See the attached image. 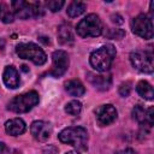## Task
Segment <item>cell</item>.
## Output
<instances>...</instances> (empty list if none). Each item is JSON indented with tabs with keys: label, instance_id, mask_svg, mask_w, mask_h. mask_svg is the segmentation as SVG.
Masks as SVG:
<instances>
[{
	"label": "cell",
	"instance_id": "1",
	"mask_svg": "<svg viewBox=\"0 0 154 154\" xmlns=\"http://www.w3.org/2000/svg\"><path fill=\"white\" fill-rule=\"evenodd\" d=\"M116 54L117 52L113 45H105L90 54V65L99 72H106L111 67Z\"/></svg>",
	"mask_w": 154,
	"mask_h": 154
},
{
	"label": "cell",
	"instance_id": "2",
	"mask_svg": "<svg viewBox=\"0 0 154 154\" xmlns=\"http://www.w3.org/2000/svg\"><path fill=\"white\" fill-rule=\"evenodd\" d=\"M58 138L60 142L71 144L78 150H85L88 148V131L82 126H69L59 132Z\"/></svg>",
	"mask_w": 154,
	"mask_h": 154
},
{
	"label": "cell",
	"instance_id": "3",
	"mask_svg": "<svg viewBox=\"0 0 154 154\" xmlns=\"http://www.w3.org/2000/svg\"><path fill=\"white\" fill-rule=\"evenodd\" d=\"M38 94L35 90H30L11 99L7 103V109L14 113H25L32 109L38 103Z\"/></svg>",
	"mask_w": 154,
	"mask_h": 154
},
{
	"label": "cell",
	"instance_id": "4",
	"mask_svg": "<svg viewBox=\"0 0 154 154\" xmlns=\"http://www.w3.org/2000/svg\"><path fill=\"white\" fill-rule=\"evenodd\" d=\"M102 22L95 13H90L84 17L76 26L77 35L81 37H96L102 34Z\"/></svg>",
	"mask_w": 154,
	"mask_h": 154
},
{
	"label": "cell",
	"instance_id": "5",
	"mask_svg": "<svg viewBox=\"0 0 154 154\" xmlns=\"http://www.w3.org/2000/svg\"><path fill=\"white\" fill-rule=\"evenodd\" d=\"M16 53L19 58L30 60L35 65H43L47 61V55L43 52V49L32 42L18 43L16 46Z\"/></svg>",
	"mask_w": 154,
	"mask_h": 154
},
{
	"label": "cell",
	"instance_id": "6",
	"mask_svg": "<svg viewBox=\"0 0 154 154\" xmlns=\"http://www.w3.org/2000/svg\"><path fill=\"white\" fill-rule=\"evenodd\" d=\"M11 7H12L14 16L22 19L37 18V17L43 16L45 13V10L41 2H26V1L18 0V1H12Z\"/></svg>",
	"mask_w": 154,
	"mask_h": 154
},
{
	"label": "cell",
	"instance_id": "7",
	"mask_svg": "<svg viewBox=\"0 0 154 154\" xmlns=\"http://www.w3.org/2000/svg\"><path fill=\"white\" fill-rule=\"evenodd\" d=\"M131 65L143 73H152L154 70L153 53L150 51H135L130 53Z\"/></svg>",
	"mask_w": 154,
	"mask_h": 154
},
{
	"label": "cell",
	"instance_id": "8",
	"mask_svg": "<svg viewBox=\"0 0 154 154\" xmlns=\"http://www.w3.org/2000/svg\"><path fill=\"white\" fill-rule=\"evenodd\" d=\"M131 29L132 32L136 34L137 36L149 40L153 37V22H152V17L146 14V13H141L138 16H136L132 22H131Z\"/></svg>",
	"mask_w": 154,
	"mask_h": 154
},
{
	"label": "cell",
	"instance_id": "9",
	"mask_svg": "<svg viewBox=\"0 0 154 154\" xmlns=\"http://www.w3.org/2000/svg\"><path fill=\"white\" fill-rule=\"evenodd\" d=\"M52 69L49 71V75L58 78L61 77L69 69V55L65 51H55L52 54Z\"/></svg>",
	"mask_w": 154,
	"mask_h": 154
},
{
	"label": "cell",
	"instance_id": "10",
	"mask_svg": "<svg viewBox=\"0 0 154 154\" xmlns=\"http://www.w3.org/2000/svg\"><path fill=\"white\" fill-rule=\"evenodd\" d=\"M117 116H118V112H117L116 107L111 103L101 105L95 109L96 120L101 126H106V125L112 124L117 119Z\"/></svg>",
	"mask_w": 154,
	"mask_h": 154
},
{
	"label": "cell",
	"instance_id": "11",
	"mask_svg": "<svg viewBox=\"0 0 154 154\" xmlns=\"http://www.w3.org/2000/svg\"><path fill=\"white\" fill-rule=\"evenodd\" d=\"M30 132L38 142H46L52 135V125L43 120H35L31 123Z\"/></svg>",
	"mask_w": 154,
	"mask_h": 154
},
{
	"label": "cell",
	"instance_id": "12",
	"mask_svg": "<svg viewBox=\"0 0 154 154\" xmlns=\"http://www.w3.org/2000/svg\"><path fill=\"white\" fill-rule=\"evenodd\" d=\"M2 81L5 85L10 89H16L20 84L19 79V73L14 66H6L2 73Z\"/></svg>",
	"mask_w": 154,
	"mask_h": 154
},
{
	"label": "cell",
	"instance_id": "13",
	"mask_svg": "<svg viewBox=\"0 0 154 154\" xmlns=\"http://www.w3.org/2000/svg\"><path fill=\"white\" fill-rule=\"evenodd\" d=\"M5 130L11 136H19L25 132L26 124L20 118H13L5 123Z\"/></svg>",
	"mask_w": 154,
	"mask_h": 154
},
{
	"label": "cell",
	"instance_id": "14",
	"mask_svg": "<svg viewBox=\"0 0 154 154\" xmlns=\"http://www.w3.org/2000/svg\"><path fill=\"white\" fill-rule=\"evenodd\" d=\"M88 81L96 88V89H100V90H107L109 87H111V77L109 76H102V75H95V73H91L89 72L88 75Z\"/></svg>",
	"mask_w": 154,
	"mask_h": 154
},
{
	"label": "cell",
	"instance_id": "15",
	"mask_svg": "<svg viewBox=\"0 0 154 154\" xmlns=\"http://www.w3.org/2000/svg\"><path fill=\"white\" fill-rule=\"evenodd\" d=\"M64 87H65V90L67 91V94H70L71 96H75V97L83 96L85 93L84 85L78 79H70V81L65 82Z\"/></svg>",
	"mask_w": 154,
	"mask_h": 154
},
{
	"label": "cell",
	"instance_id": "16",
	"mask_svg": "<svg viewBox=\"0 0 154 154\" xmlns=\"http://www.w3.org/2000/svg\"><path fill=\"white\" fill-rule=\"evenodd\" d=\"M58 40L61 45H72L73 43V35L70 24L64 23L58 29Z\"/></svg>",
	"mask_w": 154,
	"mask_h": 154
},
{
	"label": "cell",
	"instance_id": "17",
	"mask_svg": "<svg viewBox=\"0 0 154 154\" xmlns=\"http://www.w3.org/2000/svg\"><path fill=\"white\" fill-rule=\"evenodd\" d=\"M136 90L140 96H142L146 100H153L154 93H153V87L147 82V81H140L136 85Z\"/></svg>",
	"mask_w": 154,
	"mask_h": 154
},
{
	"label": "cell",
	"instance_id": "18",
	"mask_svg": "<svg viewBox=\"0 0 154 154\" xmlns=\"http://www.w3.org/2000/svg\"><path fill=\"white\" fill-rule=\"evenodd\" d=\"M87 8V5L82 1H72L67 6V10H66V13L69 17L71 18H75V17H78L81 16Z\"/></svg>",
	"mask_w": 154,
	"mask_h": 154
},
{
	"label": "cell",
	"instance_id": "19",
	"mask_svg": "<svg viewBox=\"0 0 154 154\" xmlns=\"http://www.w3.org/2000/svg\"><path fill=\"white\" fill-rule=\"evenodd\" d=\"M146 112H147V109H144V107L142 105H136L132 108V118L135 120H137L141 124V126H143L146 123Z\"/></svg>",
	"mask_w": 154,
	"mask_h": 154
},
{
	"label": "cell",
	"instance_id": "20",
	"mask_svg": "<svg viewBox=\"0 0 154 154\" xmlns=\"http://www.w3.org/2000/svg\"><path fill=\"white\" fill-rule=\"evenodd\" d=\"M82 111V103L77 100H72L65 105V112L70 116H78Z\"/></svg>",
	"mask_w": 154,
	"mask_h": 154
},
{
	"label": "cell",
	"instance_id": "21",
	"mask_svg": "<svg viewBox=\"0 0 154 154\" xmlns=\"http://www.w3.org/2000/svg\"><path fill=\"white\" fill-rule=\"evenodd\" d=\"M14 13L12 10H8L4 4H0V19L4 23H11L13 22Z\"/></svg>",
	"mask_w": 154,
	"mask_h": 154
},
{
	"label": "cell",
	"instance_id": "22",
	"mask_svg": "<svg viewBox=\"0 0 154 154\" xmlns=\"http://www.w3.org/2000/svg\"><path fill=\"white\" fill-rule=\"evenodd\" d=\"M65 5V2L63 0H51L46 2V6L48 7V10H51L52 12H57L59 11L63 6Z\"/></svg>",
	"mask_w": 154,
	"mask_h": 154
},
{
	"label": "cell",
	"instance_id": "23",
	"mask_svg": "<svg viewBox=\"0 0 154 154\" xmlns=\"http://www.w3.org/2000/svg\"><path fill=\"white\" fill-rule=\"evenodd\" d=\"M106 36L108 38H114V40H120L125 36V32L122 29H108Z\"/></svg>",
	"mask_w": 154,
	"mask_h": 154
},
{
	"label": "cell",
	"instance_id": "24",
	"mask_svg": "<svg viewBox=\"0 0 154 154\" xmlns=\"http://www.w3.org/2000/svg\"><path fill=\"white\" fill-rule=\"evenodd\" d=\"M119 94L123 96V97H126L129 96L130 91H131V83L130 82H125V83H122L120 87H119Z\"/></svg>",
	"mask_w": 154,
	"mask_h": 154
},
{
	"label": "cell",
	"instance_id": "25",
	"mask_svg": "<svg viewBox=\"0 0 154 154\" xmlns=\"http://www.w3.org/2000/svg\"><path fill=\"white\" fill-rule=\"evenodd\" d=\"M111 19H112V22L116 23V24H122V23H123V18H122L119 14H112V16H111Z\"/></svg>",
	"mask_w": 154,
	"mask_h": 154
},
{
	"label": "cell",
	"instance_id": "26",
	"mask_svg": "<svg viewBox=\"0 0 154 154\" xmlns=\"http://www.w3.org/2000/svg\"><path fill=\"white\" fill-rule=\"evenodd\" d=\"M116 154H135V150L132 148H124L122 150H118Z\"/></svg>",
	"mask_w": 154,
	"mask_h": 154
},
{
	"label": "cell",
	"instance_id": "27",
	"mask_svg": "<svg viewBox=\"0 0 154 154\" xmlns=\"http://www.w3.org/2000/svg\"><path fill=\"white\" fill-rule=\"evenodd\" d=\"M10 150L7 148V146L4 142H0V154H8Z\"/></svg>",
	"mask_w": 154,
	"mask_h": 154
},
{
	"label": "cell",
	"instance_id": "28",
	"mask_svg": "<svg viewBox=\"0 0 154 154\" xmlns=\"http://www.w3.org/2000/svg\"><path fill=\"white\" fill-rule=\"evenodd\" d=\"M65 154H79L77 150H70V152H67V153H65Z\"/></svg>",
	"mask_w": 154,
	"mask_h": 154
},
{
	"label": "cell",
	"instance_id": "29",
	"mask_svg": "<svg viewBox=\"0 0 154 154\" xmlns=\"http://www.w3.org/2000/svg\"><path fill=\"white\" fill-rule=\"evenodd\" d=\"M14 154H20V153L19 152H14Z\"/></svg>",
	"mask_w": 154,
	"mask_h": 154
}]
</instances>
